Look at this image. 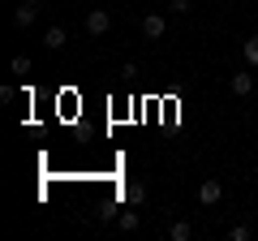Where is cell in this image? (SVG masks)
<instances>
[{"instance_id": "1", "label": "cell", "mask_w": 258, "mask_h": 241, "mask_svg": "<svg viewBox=\"0 0 258 241\" xmlns=\"http://www.w3.org/2000/svg\"><path fill=\"white\" fill-rule=\"evenodd\" d=\"M86 30H91L95 39L108 35V30H112V13L108 9H91V13H86Z\"/></svg>"}, {"instance_id": "13", "label": "cell", "mask_w": 258, "mask_h": 241, "mask_svg": "<svg viewBox=\"0 0 258 241\" xmlns=\"http://www.w3.org/2000/svg\"><path fill=\"white\" fill-rule=\"evenodd\" d=\"M228 237H232V241H249V228H245V224H232Z\"/></svg>"}, {"instance_id": "7", "label": "cell", "mask_w": 258, "mask_h": 241, "mask_svg": "<svg viewBox=\"0 0 258 241\" xmlns=\"http://www.w3.org/2000/svg\"><path fill=\"white\" fill-rule=\"evenodd\" d=\"M249 91H254V78H249V74H232V95H241V99H245Z\"/></svg>"}, {"instance_id": "6", "label": "cell", "mask_w": 258, "mask_h": 241, "mask_svg": "<svg viewBox=\"0 0 258 241\" xmlns=\"http://www.w3.org/2000/svg\"><path fill=\"white\" fill-rule=\"evenodd\" d=\"M64 39H69V35H64L60 26H47V35H43V47H47V52H60V47H64Z\"/></svg>"}, {"instance_id": "4", "label": "cell", "mask_w": 258, "mask_h": 241, "mask_svg": "<svg viewBox=\"0 0 258 241\" xmlns=\"http://www.w3.org/2000/svg\"><path fill=\"white\" fill-rule=\"evenodd\" d=\"M35 18H39V5H35V0H22L18 9H13V26H30Z\"/></svg>"}, {"instance_id": "9", "label": "cell", "mask_w": 258, "mask_h": 241, "mask_svg": "<svg viewBox=\"0 0 258 241\" xmlns=\"http://www.w3.org/2000/svg\"><path fill=\"white\" fill-rule=\"evenodd\" d=\"M241 52H245V65H254V69H258V35H249Z\"/></svg>"}, {"instance_id": "3", "label": "cell", "mask_w": 258, "mask_h": 241, "mask_svg": "<svg viewBox=\"0 0 258 241\" xmlns=\"http://www.w3.org/2000/svg\"><path fill=\"white\" fill-rule=\"evenodd\" d=\"M164 30H168L164 13H147V18H142V35L147 39H164Z\"/></svg>"}, {"instance_id": "12", "label": "cell", "mask_w": 258, "mask_h": 241, "mask_svg": "<svg viewBox=\"0 0 258 241\" xmlns=\"http://www.w3.org/2000/svg\"><path fill=\"white\" fill-rule=\"evenodd\" d=\"M168 9H172V13H189L194 0H168Z\"/></svg>"}, {"instance_id": "5", "label": "cell", "mask_w": 258, "mask_h": 241, "mask_svg": "<svg viewBox=\"0 0 258 241\" xmlns=\"http://www.w3.org/2000/svg\"><path fill=\"white\" fill-rule=\"evenodd\" d=\"M120 198H125V207H142V203H147V186L129 181V186H120Z\"/></svg>"}, {"instance_id": "2", "label": "cell", "mask_w": 258, "mask_h": 241, "mask_svg": "<svg viewBox=\"0 0 258 241\" xmlns=\"http://www.w3.org/2000/svg\"><path fill=\"white\" fill-rule=\"evenodd\" d=\"M220 198H224V186H220V181H215V176H211V181H203V186H198V203H203V207H215V203H220Z\"/></svg>"}, {"instance_id": "11", "label": "cell", "mask_w": 258, "mask_h": 241, "mask_svg": "<svg viewBox=\"0 0 258 241\" xmlns=\"http://www.w3.org/2000/svg\"><path fill=\"white\" fill-rule=\"evenodd\" d=\"M13 74H18V78L30 74V61H26V56H13Z\"/></svg>"}, {"instance_id": "10", "label": "cell", "mask_w": 258, "mask_h": 241, "mask_svg": "<svg viewBox=\"0 0 258 241\" xmlns=\"http://www.w3.org/2000/svg\"><path fill=\"white\" fill-rule=\"evenodd\" d=\"M138 211H125V215H120V228H125V232H134V228H138Z\"/></svg>"}, {"instance_id": "8", "label": "cell", "mask_w": 258, "mask_h": 241, "mask_svg": "<svg viewBox=\"0 0 258 241\" xmlns=\"http://www.w3.org/2000/svg\"><path fill=\"white\" fill-rule=\"evenodd\" d=\"M168 237H172V241H189V237H194V228H189V220H176L172 228H168Z\"/></svg>"}]
</instances>
